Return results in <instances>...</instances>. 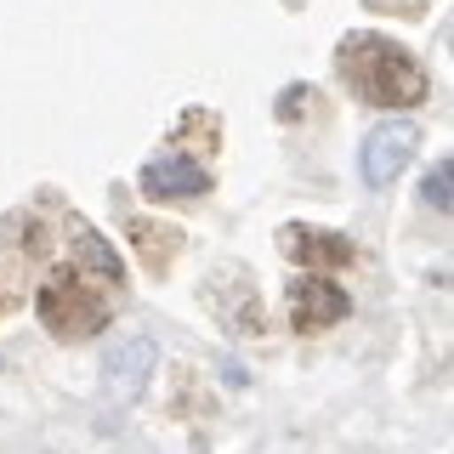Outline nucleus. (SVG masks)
<instances>
[{
    "instance_id": "1",
    "label": "nucleus",
    "mask_w": 454,
    "mask_h": 454,
    "mask_svg": "<svg viewBox=\"0 0 454 454\" xmlns=\"http://www.w3.org/2000/svg\"><path fill=\"white\" fill-rule=\"evenodd\" d=\"M340 74L375 108H415L426 97V68L387 35H347L340 40Z\"/></svg>"
},
{
    "instance_id": "2",
    "label": "nucleus",
    "mask_w": 454,
    "mask_h": 454,
    "mask_svg": "<svg viewBox=\"0 0 454 454\" xmlns=\"http://www.w3.org/2000/svg\"><path fill=\"white\" fill-rule=\"evenodd\" d=\"M35 307H40V324H46L57 340H85V335H97L108 324V295H97L91 278L68 273V267L40 284Z\"/></svg>"
},
{
    "instance_id": "3",
    "label": "nucleus",
    "mask_w": 454,
    "mask_h": 454,
    "mask_svg": "<svg viewBox=\"0 0 454 454\" xmlns=\"http://www.w3.org/2000/svg\"><path fill=\"white\" fill-rule=\"evenodd\" d=\"M415 148H420V131H415L409 120H387V125H375V131L364 137V148H358L364 188H392V182L403 176V165L415 160Z\"/></svg>"
},
{
    "instance_id": "4",
    "label": "nucleus",
    "mask_w": 454,
    "mask_h": 454,
    "mask_svg": "<svg viewBox=\"0 0 454 454\" xmlns=\"http://www.w3.org/2000/svg\"><path fill=\"white\" fill-rule=\"evenodd\" d=\"M284 312H290V330L318 335V330H335V324L352 312V295L340 290V284H330L324 273H307V278L290 284V295H284Z\"/></svg>"
},
{
    "instance_id": "5",
    "label": "nucleus",
    "mask_w": 454,
    "mask_h": 454,
    "mask_svg": "<svg viewBox=\"0 0 454 454\" xmlns=\"http://www.w3.org/2000/svg\"><path fill=\"white\" fill-rule=\"evenodd\" d=\"M278 250L290 255L295 267H312V273H330V267H347L358 245L347 233H330V227H307V222H284L278 227Z\"/></svg>"
},
{
    "instance_id": "6",
    "label": "nucleus",
    "mask_w": 454,
    "mask_h": 454,
    "mask_svg": "<svg viewBox=\"0 0 454 454\" xmlns=\"http://www.w3.org/2000/svg\"><path fill=\"white\" fill-rule=\"evenodd\" d=\"M153 364H160V347H153L148 335H131V340H120V347H108V358H103V387L114 403H131V397H142V387H148V375H153Z\"/></svg>"
},
{
    "instance_id": "7",
    "label": "nucleus",
    "mask_w": 454,
    "mask_h": 454,
    "mask_svg": "<svg viewBox=\"0 0 454 454\" xmlns=\"http://www.w3.org/2000/svg\"><path fill=\"white\" fill-rule=\"evenodd\" d=\"M142 193L148 199H199L210 193V170L188 153H160L142 165Z\"/></svg>"
},
{
    "instance_id": "8",
    "label": "nucleus",
    "mask_w": 454,
    "mask_h": 454,
    "mask_svg": "<svg viewBox=\"0 0 454 454\" xmlns=\"http://www.w3.org/2000/svg\"><path fill=\"white\" fill-rule=\"evenodd\" d=\"M125 239H131L137 262L148 267V273H165L170 255H176V245H182L176 227H165V222H153V216H131V222H125Z\"/></svg>"
},
{
    "instance_id": "9",
    "label": "nucleus",
    "mask_w": 454,
    "mask_h": 454,
    "mask_svg": "<svg viewBox=\"0 0 454 454\" xmlns=\"http://www.w3.org/2000/svg\"><path fill=\"white\" fill-rule=\"evenodd\" d=\"M74 255H80V267H97V278H103L108 290H114V284H125L120 255H114V250H108V239H97L91 227H80V233H74Z\"/></svg>"
},
{
    "instance_id": "10",
    "label": "nucleus",
    "mask_w": 454,
    "mask_h": 454,
    "mask_svg": "<svg viewBox=\"0 0 454 454\" xmlns=\"http://www.w3.org/2000/svg\"><path fill=\"white\" fill-rule=\"evenodd\" d=\"M420 199H426L432 210H454V165H449V160L426 170V182H420Z\"/></svg>"
},
{
    "instance_id": "11",
    "label": "nucleus",
    "mask_w": 454,
    "mask_h": 454,
    "mask_svg": "<svg viewBox=\"0 0 454 454\" xmlns=\"http://www.w3.org/2000/svg\"><path fill=\"white\" fill-rule=\"evenodd\" d=\"M307 85H290V91H284V103H278V120H295V114H301V103H307Z\"/></svg>"
}]
</instances>
